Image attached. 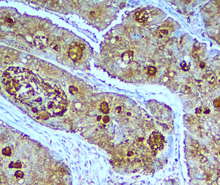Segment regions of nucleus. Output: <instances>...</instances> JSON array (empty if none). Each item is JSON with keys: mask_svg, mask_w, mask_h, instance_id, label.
I'll use <instances>...</instances> for the list:
<instances>
[{"mask_svg": "<svg viewBox=\"0 0 220 185\" xmlns=\"http://www.w3.org/2000/svg\"><path fill=\"white\" fill-rule=\"evenodd\" d=\"M84 50V46L83 44L78 42H73L68 48V56L73 61H78L83 55Z\"/></svg>", "mask_w": 220, "mask_h": 185, "instance_id": "obj_2", "label": "nucleus"}, {"mask_svg": "<svg viewBox=\"0 0 220 185\" xmlns=\"http://www.w3.org/2000/svg\"><path fill=\"white\" fill-rule=\"evenodd\" d=\"M180 66H181V68L182 69L183 71H187L189 70V69H190L191 64L189 63H187V62L183 61L182 63H181L180 64Z\"/></svg>", "mask_w": 220, "mask_h": 185, "instance_id": "obj_8", "label": "nucleus"}, {"mask_svg": "<svg viewBox=\"0 0 220 185\" xmlns=\"http://www.w3.org/2000/svg\"><path fill=\"white\" fill-rule=\"evenodd\" d=\"M22 163L21 161H12L9 164V167L10 168H15V169H21L22 168Z\"/></svg>", "mask_w": 220, "mask_h": 185, "instance_id": "obj_6", "label": "nucleus"}, {"mask_svg": "<svg viewBox=\"0 0 220 185\" xmlns=\"http://www.w3.org/2000/svg\"><path fill=\"white\" fill-rule=\"evenodd\" d=\"M149 15L147 10H138L134 15L135 21L140 23H144L148 20Z\"/></svg>", "mask_w": 220, "mask_h": 185, "instance_id": "obj_4", "label": "nucleus"}, {"mask_svg": "<svg viewBox=\"0 0 220 185\" xmlns=\"http://www.w3.org/2000/svg\"><path fill=\"white\" fill-rule=\"evenodd\" d=\"M14 176H15V177H16V178L21 179V178H22L23 176H24V173H23L21 170H17V171H15V172L14 173Z\"/></svg>", "mask_w": 220, "mask_h": 185, "instance_id": "obj_10", "label": "nucleus"}, {"mask_svg": "<svg viewBox=\"0 0 220 185\" xmlns=\"http://www.w3.org/2000/svg\"><path fill=\"white\" fill-rule=\"evenodd\" d=\"M6 21H7V23L8 25H14V19L12 17H8Z\"/></svg>", "mask_w": 220, "mask_h": 185, "instance_id": "obj_12", "label": "nucleus"}, {"mask_svg": "<svg viewBox=\"0 0 220 185\" xmlns=\"http://www.w3.org/2000/svg\"><path fill=\"white\" fill-rule=\"evenodd\" d=\"M214 106L216 107L220 108V98L216 99L214 101Z\"/></svg>", "mask_w": 220, "mask_h": 185, "instance_id": "obj_13", "label": "nucleus"}, {"mask_svg": "<svg viewBox=\"0 0 220 185\" xmlns=\"http://www.w3.org/2000/svg\"><path fill=\"white\" fill-rule=\"evenodd\" d=\"M2 154L4 156L9 157V156H11L12 154V150L11 148L9 147V146H7V147L4 148L2 150Z\"/></svg>", "mask_w": 220, "mask_h": 185, "instance_id": "obj_7", "label": "nucleus"}, {"mask_svg": "<svg viewBox=\"0 0 220 185\" xmlns=\"http://www.w3.org/2000/svg\"><path fill=\"white\" fill-rule=\"evenodd\" d=\"M3 82L9 93L36 110L45 109L48 84L27 69L11 67L4 71Z\"/></svg>", "mask_w": 220, "mask_h": 185, "instance_id": "obj_1", "label": "nucleus"}, {"mask_svg": "<svg viewBox=\"0 0 220 185\" xmlns=\"http://www.w3.org/2000/svg\"><path fill=\"white\" fill-rule=\"evenodd\" d=\"M34 44L38 49H44L48 45V39L44 36H38L35 37Z\"/></svg>", "mask_w": 220, "mask_h": 185, "instance_id": "obj_3", "label": "nucleus"}, {"mask_svg": "<svg viewBox=\"0 0 220 185\" xmlns=\"http://www.w3.org/2000/svg\"><path fill=\"white\" fill-rule=\"evenodd\" d=\"M68 91H69V92L72 95H75L77 94V92H79V89L76 86H71L69 87V89H68Z\"/></svg>", "mask_w": 220, "mask_h": 185, "instance_id": "obj_9", "label": "nucleus"}, {"mask_svg": "<svg viewBox=\"0 0 220 185\" xmlns=\"http://www.w3.org/2000/svg\"><path fill=\"white\" fill-rule=\"evenodd\" d=\"M168 34V31L165 29L161 30L159 32V35L160 37H165Z\"/></svg>", "mask_w": 220, "mask_h": 185, "instance_id": "obj_11", "label": "nucleus"}, {"mask_svg": "<svg viewBox=\"0 0 220 185\" xmlns=\"http://www.w3.org/2000/svg\"><path fill=\"white\" fill-rule=\"evenodd\" d=\"M157 69L155 67L153 66H149L147 68V73L150 76H154L156 75Z\"/></svg>", "mask_w": 220, "mask_h": 185, "instance_id": "obj_5", "label": "nucleus"}]
</instances>
